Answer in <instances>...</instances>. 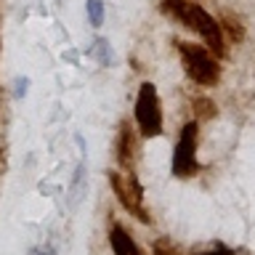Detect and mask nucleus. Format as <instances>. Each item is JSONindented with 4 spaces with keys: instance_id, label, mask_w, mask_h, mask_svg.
I'll return each instance as SVG.
<instances>
[{
    "instance_id": "3",
    "label": "nucleus",
    "mask_w": 255,
    "mask_h": 255,
    "mask_svg": "<svg viewBox=\"0 0 255 255\" xmlns=\"http://www.w3.org/2000/svg\"><path fill=\"white\" fill-rule=\"evenodd\" d=\"M135 123L143 138L162 135V104H159L154 83H141L135 96Z\"/></svg>"
},
{
    "instance_id": "2",
    "label": "nucleus",
    "mask_w": 255,
    "mask_h": 255,
    "mask_svg": "<svg viewBox=\"0 0 255 255\" xmlns=\"http://www.w3.org/2000/svg\"><path fill=\"white\" fill-rule=\"evenodd\" d=\"M175 51L181 56V64L186 69V75L194 83L210 88L221 80V64L210 48H202L197 43H186V40H175Z\"/></svg>"
},
{
    "instance_id": "6",
    "label": "nucleus",
    "mask_w": 255,
    "mask_h": 255,
    "mask_svg": "<svg viewBox=\"0 0 255 255\" xmlns=\"http://www.w3.org/2000/svg\"><path fill=\"white\" fill-rule=\"evenodd\" d=\"M135 135H133V128L130 125H123V130L117 135V159L120 165L125 167L128 173H133V165H135Z\"/></svg>"
},
{
    "instance_id": "11",
    "label": "nucleus",
    "mask_w": 255,
    "mask_h": 255,
    "mask_svg": "<svg viewBox=\"0 0 255 255\" xmlns=\"http://www.w3.org/2000/svg\"><path fill=\"white\" fill-rule=\"evenodd\" d=\"M96 51H99V61L101 64H112V51H109V45H107V40H96Z\"/></svg>"
},
{
    "instance_id": "13",
    "label": "nucleus",
    "mask_w": 255,
    "mask_h": 255,
    "mask_svg": "<svg viewBox=\"0 0 255 255\" xmlns=\"http://www.w3.org/2000/svg\"><path fill=\"white\" fill-rule=\"evenodd\" d=\"M27 85H29V80L21 77L19 83H16V96H27Z\"/></svg>"
},
{
    "instance_id": "1",
    "label": "nucleus",
    "mask_w": 255,
    "mask_h": 255,
    "mask_svg": "<svg viewBox=\"0 0 255 255\" xmlns=\"http://www.w3.org/2000/svg\"><path fill=\"white\" fill-rule=\"evenodd\" d=\"M159 11L165 16H170V19H175V21H181L186 29L197 32L215 56L226 53V37H223L221 21L213 19L199 3H194V0H162V3H159Z\"/></svg>"
},
{
    "instance_id": "12",
    "label": "nucleus",
    "mask_w": 255,
    "mask_h": 255,
    "mask_svg": "<svg viewBox=\"0 0 255 255\" xmlns=\"http://www.w3.org/2000/svg\"><path fill=\"white\" fill-rule=\"evenodd\" d=\"M29 255H56V250H53L51 245H45V247H32Z\"/></svg>"
},
{
    "instance_id": "14",
    "label": "nucleus",
    "mask_w": 255,
    "mask_h": 255,
    "mask_svg": "<svg viewBox=\"0 0 255 255\" xmlns=\"http://www.w3.org/2000/svg\"><path fill=\"white\" fill-rule=\"evenodd\" d=\"M199 255H234V253L226 250V247H218V250H207V253H199Z\"/></svg>"
},
{
    "instance_id": "9",
    "label": "nucleus",
    "mask_w": 255,
    "mask_h": 255,
    "mask_svg": "<svg viewBox=\"0 0 255 255\" xmlns=\"http://www.w3.org/2000/svg\"><path fill=\"white\" fill-rule=\"evenodd\" d=\"M85 11H88V21H91L93 27H101L104 24V3L101 0H88Z\"/></svg>"
},
{
    "instance_id": "4",
    "label": "nucleus",
    "mask_w": 255,
    "mask_h": 255,
    "mask_svg": "<svg viewBox=\"0 0 255 255\" xmlns=\"http://www.w3.org/2000/svg\"><path fill=\"white\" fill-rule=\"evenodd\" d=\"M109 183H112V191H115V197L120 199V205L125 207L130 215H135L138 221L149 223L151 215L146 213V207H143V189L141 183L135 181L133 173H120V170H112L109 173Z\"/></svg>"
},
{
    "instance_id": "10",
    "label": "nucleus",
    "mask_w": 255,
    "mask_h": 255,
    "mask_svg": "<svg viewBox=\"0 0 255 255\" xmlns=\"http://www.w3.org/2000/svg\"><path fill=\"white\" fill-rule=\"evenodd\" d=\"M221 29H226L231 37H234V43H239V40L245 37V29H242V24H239L237 19H231V16H223V24H221Z\"/></svg>"
},
{
    "instance_id": "7",
    "label": "nucleus",
    "mask_w": 255,
    "mask_h": 255,
    "mask_svg": "<svg viewBox=\"0 0 255 255\" xmlns=\"http://www.w3.org/2000/svg\"><path fill=\"white\" fill-rule=\"evenodd\" d=\"M109 242H112V253L115 255H141L138 245L130 239V234L123 229V226H115L109 234Z\"/></svg>"
},
{
    "instance_id": "5",
    "label": "nucleus",
    "mask_w": 255,
    "mask_h": 255,
    "mask_svg": "<svg viewBox=\"0 0 255 255\" xmlns=\"http://www.w3.org/2000/svg\"><path fill=\"white\" fill-rule=\"evenodd\" d=\"M197 135H199V125L197 120H191L181 128L178 143L173 151V175L178 178H191L199 173V162H197Z\"/></svg>"
},
{
    "instance_id": "8",
    "label": "nucleus",
    "mask_w": 255,
    "mask_h": 255,
    "mask_svg": "<svg viewBox=\"0 0 255 255\" xmlns=\"http://www.w3.org/2000/svg\"><path fill=\"white\" fill-rule=\"evenodd\" d=\"M194 115H197V123L199 120H213L218 115V109H215V104L210 99H197L194 101Z\"/></svg>"
}]
</instances>
